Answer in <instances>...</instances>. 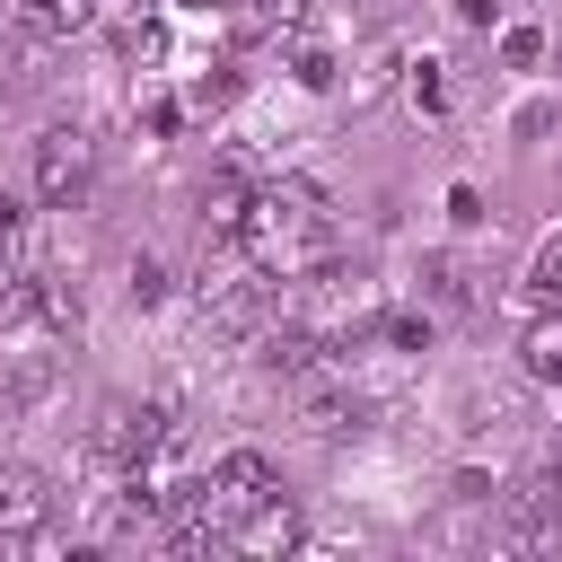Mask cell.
<instances>
[{"label":"cell","instance_id":"obj_1","mask_svg":"<svg viewBox=\"0 0 562 562\" xmlns=\"http://www.w3.org/2000/svg\"><path fill=\"white\" fill-rule=\"evenodd\" d=\"M228 237H237V255L263 281H307V272L334 263V202L316 184H299V176H272V184L246 193V211H237Z\"/></svg>","mask_w":562,"mask_h":562},{"label":"cell","instance_id":"obj_2","mask_svg":"<svg viewBox=\"0 0 562 562\" xmlns=\"http://www.w3.org/2000/svg\"><path fill=\"white\" fill-rule=\"evenodd\" d=\"M88 184H97V140H88L79 123L35 132V202H44V211H70Z\"/></svg>","mask_w":562,"mask_h":562},{"label":"cell","instance_id":"obj_3","mask_svg":"<svg viewBox=\"0 0 562 562\" xmlns=\"http://www.w3.org/2000/svg\"><path fill=\"white\" fill-rule=\"evenodd\" d=\"M44 527H53V483H44L35 465H18V457H9V465H0V562H9V553H26Z\"/></svg>","mask_w":562,"mask_h":562},{"label":"cell","instance_id":"obj_4","mask_svg":"<svg viewBox=\"0 0 562 562\" xmlns=\"http://www.w3.org/2000/svg\"><path fill=\"white\" fill-rule=\"evenodd\" d=\"M220 544H228V553H246V562H281V553L299 544V501L272 483L255 509H237V518H228V536H220Z\"/></svg>","mask_w":562,"mask_h":562},{"label":"cell","instance_id":"obj_5","mask_svg":"<svg viewBox=\"0 0 562 562\" xmlns=\"http://www.w3.org/2000/svg\"><path fill=\"white\" fill-rule=\"evenodd\" d=\"M518 369L544 378V386H562V299H544V316L518 334Z\"/></svg>","mask_w":562,"mask_h":562},{"label":"cell","instance_id":"obj_6","mask_svg":"<svg viewBox=\"0 0 562 562\" xmlns=\"http://www.w3.org/2000/svg\"><path fill=\"white\" fill-rule=\"evenodd\" d=\"M18 9V26H35V35H79L88 18H97V0H9Z\"/></svg>","mask_w":562,"mask_h":562},{"label":"cell","instance_id":"obj_7","mask_svg":"<svg viewBox=\"0 0 562 562\" xmlns=\"http://www.w3.org/2000/svg\"><path fill=\"white\" fill-rule=\"evenodd\" d=\"M246 193H255V184H246L237 167H220V176L202 184V220H211V228H237V211H246Z\"/></svg>","mask_w":562,"mask_h":562},{"label":"cell","instance_id":"obj_8","mask_svg":"<svg viewBox=\"0 0 562 562\" xmlns=\"http://www.w3.org/2000/svg\"><path fill=\"white\" fill-rule=\"evenodd\" d=\"M123 61H140V70L167 61V18H158V9H140V18L123 26Z\"/></svg>","mask_w":562,"mask_h":562},{"label":"cell","instance_id":"obj_9","mask_svg":"<svg viewBox=\"0 0 562 562\" xmlns=\"http://www.w3.org/2000/svg\"><path fill=\"white\" fill-rule=\"evenodd\" d=\"M307 18V0H237V26L246 35H290Z\"/></svg>","mask_w":562,"mask_h":562},{"label":"cell","instance_id":"obj_10","mask_svg":"<svg viewBox=\"0 0 562 562\" xmlns=\"http://www.w3.org/2000/svg\"><path fill=\"white\" fill-rule=\"evenodd\" d=\"M527 290H536V299H562V228L536 237V255H527Z\"/></svg>","mask_w":562,"mask_h":562},{"label":"cell","instance_id":"obj_11","mask_svg":"<svg viewBox=\"0 0 562 562\" xmlns=\"http://www.w3.org/2000/svg\"><path fill=\"white\" fill-rule=\"evenodd\" d=\"M501 61H509V70H536V61H544V35H536V26H501Z\"/></svg>","mask_w":562,"mask_h":562},{"label":"cell","instance_id":"obj_12","mask_svg":"<svg viewBox=\"0 0 562 562\" xmlns=\"http://www.w3.org/2000/svg\"><path fill=\"white\" fill-rule=\"evenodd\" d=\"M290 79H299V88H334V53H325V44H299V53H290Z\"/></svg>","mask_w":562,"mask_h":562},{"label":"cell","instance_id":"obj_13","mask_svg":"<svg viewBox=\"0 0 562 562\" xmlns=\"http://www.w3.org/2000/svg\"><path fill=\"white\" fill-rule=\"evenodd\" d=\"M0 272H18V211L0 202Z\"/></svg>","mask_w":562,"mask_h":562},{"label":"cell","instance_id":"obj_14","mask_svg":"<svg viewBox=\"0 0 562 562\" xmlns=\"http://www.w3.org/2000/svg\"><path fill=\"white\" fill-rule=\"evenodd\" d=\"M457 18H465V26H492V18H501V0H457Z\"/></svg>","mask_w":562,"mask_h":562},{"label":"cell","instance_id":"obj_15","mask_svg":"<svg viewBox=\"0 0 562 562\" xmlns=\"http://www.w3.org/2000/svg\"><path fill=\"white\" fill-rule=\"evenodd\" d=\"M193 9H220V0H193Z\"/></svg>","mask_w":562,"mask_h":562}]
</instances>
